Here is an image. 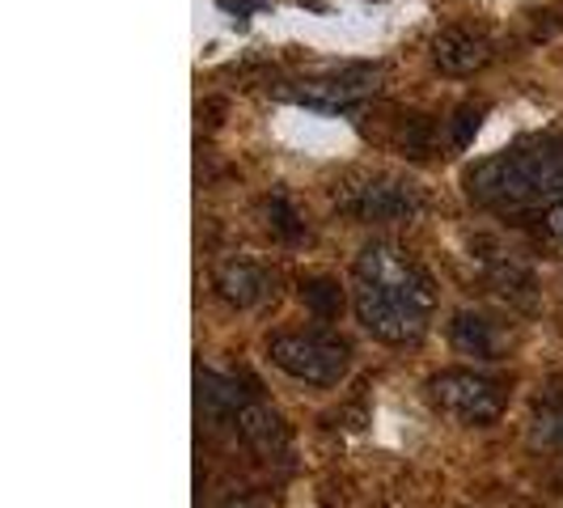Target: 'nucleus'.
<instances>
[{
    "label": "nucleus",
    "instance_id": "6e6552de",
    "mask_svg": "<svg viewBox=\"0 0 563 508\" xmlns=\"http://www.w3.org/2000/svg\"><path fill=\"white\" fill-rule=\"evenodd\" d=\"M233 428H238V437H242V445L251 453H258L263 462H284L288 453H292V432H288V423H284L280 411H272L267 402H242L238 407V416H233Z\"/></svg>",
    "mask_w": 563,
    "mask_h": 508
},
{
    "label": "nucleus",
    "instance_id": "f03ea898",
    "mask_svg": "<svg viewBox=\"0 0 563 508\" xmlns=\"http://www.w3.org/2000/svg\"><path fill=\"white\" fill-rule=\"evenodd\" d=\"M466 196L479 208L521 212L563 199V136H526L483 157L462 174Z\"/></svg>",
    "mask_w": 563,
    "mask_h": 508
},
{
    "label": "nucleus",
    "instance_id": "2eb2a0df",
    "mask_svg": "<svg viewBox=\"0 0 563 508\" xmlns=\"http://www.w3.org/2000/svg\"><path fill=\"white\" fill-rule=\"evenodd\" d=\"M483 111H487V107H475V102H466V107H462V111L453 114V144H457V148H466V144H471V136H475V132H479V123H483Z\"/></svg>",
    "mask_w": 563,
    "mask_h": 508
},
{
    "label": "nucleus",
    "instance_id": "39448f33",
    "mask_svg": "<svg viewBox=\"0 0 563 508\" xmlns=\"http://www.w3.org/2000/svg\"><path fill=\"white\" fill-rule=\"evenodd\" d=\"M428 402L450 416L457 423H471V428H487L505 416V386L487 373L475 368H441L437 377H428Z\"/></svg>",
    "mask_w": 563,
    "mask_h": 508
},
{
    "label": "nucleus",
    "instance_id": "9b49d317",
    "mask_svg": "<svg viewBox=\"0 0 563 508\" xmlns=\"http://www.w3.org/2000/svg\"><path fill=\"white\" fill-rule=\"evenodd\" d=\"M471 251H479L475 258H479L483 276L496 284V292H505V297H512V301H521V306H530L534 301V276L512 258V251H500L496 242H475Z\"/></svg>",
    "mask_w": 563,
    "mask_h": 508
},
{
    "label": "nucleus",
    "instance_id": "7ed1b4c3",
    "mask_svg": "<svg viewBox=\"0 0 563 508\" xmlns=\"http://www.w3.org/2000/svg\"><path fill=\"white\" fill-rule=\"evenodd\" d=\"M331 203L335 212L365 225H402L423 217L428 191L395 169H347L331 183Z\"/></svg>",
    "mask_w": 563,
    "mask_h": 508
},
{
    "label": "nucleus",
    "instance_id": "4468645a",
    "mask_svg": "<svg viewBox=\"0 0 563 508\" xmlns=\"http://www.w3.org/2000/svg\"><path fill=\"white\" fill-rule=\"evenodd\" d=\"M267 212H272V221H267V225L276 229V233H280V238H288V242H292V238H301V233H306V225H301V221H297V212H292V208H288V196H280V191H276V196L267 199Z\"/></svg>",
    "mask_w": 563,
    "mask_h": 508
},
{
    "label": "nucleus",
    "instance_id": "a211bd4d",
    "mask_svg": "<svg viewBox=\"0 0 563 508\" xmlns=\"http://www.w3.org/2000/svg\"><path fill=\"white\" fill-rule=\"evenodd\" d=\"M217 508H267L263 500H254V496H233V500H221Z\"/></svg>",
    "mask_w": 563,
    "mask_h": 508
},
{
    "label": "nucleus",
    "instance_id": "20e7f679",
    "mask_svg": "<svg viewBox=\"0 0 563 508\" xmlns=\"http://www.w3.org/2000/svg\"><path fill=\"white\" fill-rule=\"evenodd\" d=\"M267 361L306 386H339L352 365V347L335 331H280L267 339Z\"/></svg>",
    "mask_w": 563,
    "mask_h": 508
},
{
    "label": "nucleus",
    "instance_id": "dca6fc26",
    "mask_svg": "<svg viewBox=\"0 0 563 508\" xmlns=\"http://www.w3.org/2000/svg\"><path fill=\"white\" fill-rule=\"evenodd\" d=\"M542 229H547L551 238H563V199L547 203V212H542Z\"/></svg>",
    "mask_w": 563,
    "mask_h": 508
},
{
    "label": "nucleus",
    "instance_id": "1a4fd4ad",
    "mask_svg": "<svg viewBox=\"0 0 563 508\" xmlns=\"http://www.w3.org/2000/svg\"><path fill=\"white\" fill-rule=\"evenodd\" d=\"M212 284H217V297L229 301L233 310H258L263 301L276 297V276L254 258H225Z\"/></svg>",
    "mask_w": 563,
    "mask_h": 508
},
{
    "label": "nucleus",
    "instance_id": "0eeeda50",
    "mask_svg": "<svg viewBox=\"0 0 563 508\" xmlns=\"http://www.w3.org/2000/svg\"><path fill=\"white\" fill-rule=\"evenodd\" d=\"M492 59H496V43L479 26H450L432 38V64L445 77H475Z\"/></svg>",
    "mask_w": 563,
    "mask_h": 508
},
{
    "label": "nucleus",
    "instance_id": "423d86ee",
    "mask_svg": "<svg viewBox=\"0 0 563 508\" xmlns=\"http://www.w3.org/2000/svg\"><path fill=\"white\" fill-rule=\"evenodd\" d=\"M377 81H382V68H373V64H343V68L318 73V77H301V81L292 85H280L276 93L288 98V102L313 107V111H347L352 102L377 93Z\"/></svg>",
    "mask_w": 563,
    "mask_h": 508
},
{
    "label": "nucleus",
    "instance_id": "ddd939ff",
    "mask_svg": "<svg viewBox=\"0 0 563 508\" xmlns=\"http://www.w3.org/2000/svg\"><path fill=\"white\" fill-rule=\"evenodd\" d=\"M301 301H306V310H313L318 318H335L343 310V288L339 280L331 276H310V280H301Z\"/></svg>",
    "mask_w": 563,
    "mask_h": 508
},
{
    "label": "nucleus",
    "instance_id": "f257e3e1",
    "mask_svg": "<svg viewBox=\"0 0 563 508\" xmlns=\"http://www.w3.org/2000/svg\"><path fill=\"white\" fill-rule=\"evenodd\" d=\"M352 310L382 343H420L437 313V280L390 238H373L352 258Z\"/></svg>",
    "mask_w": 563,
    "mask_h": 508
},
{
    "label": "nucleus",
    "instance_id": "f8f14e48",
    "mask_svg": "<svg viewBox=\"0 0 563 508\" xmlns=\"http://www.w3.org/2000/svg\"><path fill=\"white\" fill-rule=\"evenodd\" d=\"M530 445L563 453V377H551L530 411Z\"/></svg>",
    "mask_w": 563,
    "mask_h": 508
},
{
    "label": "nucleus",
    "instance_id": "9d476101",
    "mask_svg": "<svg viewBox=\"0 0 563 508\" xmlns=\"http://www.w3.org/2000/svg\"><path fill=\"white\" fill-rule=\"evenodd\" d=\"M508 339L512 331L487 310H457L450 322V343L462 356H475V361H500L508 352Z\"/></svg>",
    "mask_w": 563,
    "mask_h": 508
},
{
    "label": "nucleus",
    "instance_id": "f3484780",
    "mask_svg": "<svg viewBox=\"0 0 563 508\" xmlns=\"http://www.w3.org/2000/svg\"><path fill=\"white\" fill-rule=\"evenodd\" d=\"M263 4H272V0H221V9H225V13H238V18H246L251 9H263Z\"/></svg>",
    "mask_w": 563,
    "mask_h": 508
}]
</instances>
